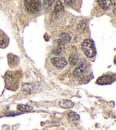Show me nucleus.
<instances>
[{
  "label": "nucleus",
  "instance_id": "obj_4",
  "mask_svg": "<svg viewBox=\"0 0 116 130\" xmlns=\"http://www.w3.org/2000/svg\"><path fill=\"white\" fill-rule=\"evenodd\" d=\"M51 62H52V63L53 66L59 69H64L68 64L65 58L62 57L52 58L51 59Z\"/></svg>",
  "mask_w": 116,
  "mask_h": 130
},
{
  "label": "nucleus",
  "instance_id": "obj_3",
  "mask_svg": "<svg viewBox=\"0 0 116 130\" xmlns=\"http://www.w3.org/2000/svg\"><path fill=\"white\" fill-rule=\"evenodd\" d=\"M6 85L9 87H14L19 81V75L17 72H7L5 76Z\"/></svg>",
  "mask_w": 116,
  "mask_h": 130
},
{
  "label": "nucleus",
  "instance_id": "obj_16",
  "mask_svg": "<svg viewBox=\"0 0 116 130\" xmlns=\"http://www.w3.org/2000/svg\"><path fill=\"white\" fill-rule=\"evenodd\" d=\"M65 4L69 7H74L78 4L79 0H64Z\"/></svg>",
  "mask_w": 116,
  "mask_h": 130
},
{
  "label": "nucleus",
  "instance_id": "obj_17",
  "mask_svg": "<svg viewBox=\"0 0 116 130\" xmlns=\"http://www.w3.org/2000/svg\"><path fill=\"white\" fill-rule=\"evenodd\" d=\"M60 38L63 42H69L70 40V37L68 33L64 32V33L60 35Z\"/></svg>",
  "mask_w": 116,
  "mask_h": 130
},
{
  "label": "nucleus",
  "instance_id": "obj_11",
  "mask_svg": "<svg viewBox=\"0 0 116 130\" xmlns=\"http://www.w3.org/2000/svg\"><path fill=\"white\" fill-rule=\"evenodd\" d=\"M54 2V0H43V6L45 12H49Z\"/></svg>",
  "mask_w": 116,
  "mask_h": 130
},
{
  "label": "nucleus",
  "instance_id": "obj_8",
  "mask_svg": "<svg viewBox=\"0 0 116 130\" xmlns=\"http://www.w3.org/2000/svg\"><path fill=\"white\" fill-rule=\"evenodd\" d=\"M9 43V38L4 32L0 30V47L4 48Z\"/></svg>",
  "mask_w": 116,
  "mask_h": 130
},
{
  "label": "nucleus",
  "instance_id": "obj_2",
  "mask_svg": "<svg viewBox=\"0 0 116 130\" xmlns=\"http://www.w3.org/2000/svg\"><path fill=\"white\" fill-rule=\"evenodd\" d=\"M82 48L88 58H93L96 55L94 43L91 39H85L82 44Z\"/></svg>",
  "mask_w": 116,
  "mask_h": 130
},
{
  "label": "nucleus",
  "instance_id": "obj_18",
  "mask_svg": "<svg viewBox=\"0 0 116 130\" xmlns=\"http://www.w3.org/2000/svg\"><path fill=\"white\" fill-rule=\"evenodd\" d=\"M62 47L60 46H59L57 48H55V49L52 51L53 54L57 55H60L62 53Z\"/></svg>",
  "mask_w": 116,
  "mask_h": 130
},
{
  "label": "nucleus",
  "instance_id": "obj_10",
  "mask_svg": "<svg viewBox=\"0 0 116 130\" xmlns=\"http://www.w3.org/2000/svg\"><path fill=\"white\" fill-rule=\"evenodd\" d=\"M64 11V7L62 2L60 0H57L54 5V13L59 14L63 13Z\"/></svg>",
  "mask_w": 116,
  "mask_h": 130
},
{
  "label": "nucleus",
  "instance_id": "obj_13",
  "mask_svg": "<svg viewBox=\"0 0 116 130\" xmlns=\"http://www.w3.org/2000/svg\"><path fill=\"white\" fill-rule=\"evenodd\" d=\"M78 57L76 54H71L70 55L69 58V63L71 66H75L78 63Z\"/></svg>",
  "mask_w": 116,
  "mask_h": 130
},
{
  "label": "nucleus",
  "instance_id": "obj_14",
  "mask_svg": "<svg viewBox=\"0 0 116 130\" xmlns=\"http://www.w3.org/2000/svg\"><path fill=\"white\" fill-rule=\"evenodd\" d=\"M17 109L18 111H21V112H27L32 110V107L31 106L28 105H23V104H19L17 106Z\"/></svg>",
  "mask_w": 116,
  "mask_h": 130
},
{
  "label": "nucleus",
  "instance_id": "obj_7",
  "mask_svg": "<svg viewBox=\"0 0 116 130\" xmlns=\"http://www.w3.org/2000/svg\"><path fill=\"white\" fill-rule=\"evenodd\" d=\"M8 60L9 66L11 68L16 67L19 63V58L17 56L13 54H9L8 55Z\"/></svg>",
  "mask_w": 116,
  "mask_h": 130
},
{
  "label": "nucleus",
  "instance_id": "obj_12",
  "mask_svg": "<svg viewBox=\"0 0 116 130\" xmlns=\"http://www.w3.org/2000/svg\"><path fill=\"white\" fill-rule=\"evenodd\" d=\"M101 8L103 10H107L110 7V0H97Z\"/></svg>",
  "mask_w": 116,
  "mask_h": 130
},
{
  "label": "nucleus",
  "instance_id": "obj_15",
  "mask_svg": "<svg viewBox=\"0 0 116 130\" xmlns=\"http://www.w3.org/2000/svg\"><path fill=\"white\" fill-rule=\"evenodd\" d=\"M68 120L71 122L77 121L79 119V115L74 112H70L68 113Z\"/></svg>",
  "mask_w": 116,
  "mask_h": 130
},
{
  "label": "nucleus",
  "instance_id": "obj_1",
  "mask_svg": "<svg viewBox=\"0 0 116 130\" xmlns=\"http://www.w3.org/2000/svg\"><path fill=\"white\" fill-rule=\"evenodd\" d=\"M24 6L29 13L36 14L41 9V0H24Z\"/></svg>",
  "mask_w": 116,
  "mask_h": 130
},
{
  "label": "nucleus",
  "instance_id": "obj_9",
  "mask_svg": "<svg viewBox=\"0 0 116 130\" xmlns=\"http://www.w3.org/2000/svg\"><path fill=\"white\" fill-rule=\"evenodd\" d=\"M74 104L71 101H68V100H62L59 102V106L61 107L65 108V109H68L71 108L74 106Z\"/></svg>",
  "mask_w": 116,
  "mask_h": 130
},
{
  "label": "nucleus",
  "instance_id": "obj_6",
  "mask_svg": "<svg viewBox=\"0 0 116 130\" xmlns=\"http://www.w3.org/2000/svg\"><path fill=\"white\" fill-rule=\"evenodd\" d=\"M115 80V75H106L101 76L99 79H97V82L100 84H106L110 83Z\"/></svg>",
  "mask_w": 116,
  "mask_h": 130
},
{
  "label": "nucleus",
  "instance_id": "obj_5",
  "mask_svg": "<svg viewBox=\"0 0 116 130\" xmlns=\"http://www.w3.org/2000/svg\"><path fill=\"white\" fill-rule=\"evenodd\" d=\"M87 68V63L85 61H82L76 67L74 71V75L75 77H80Z\"/></svg>",
  "mask_w": 116,
  "mask_h": 130
},
{
  "label": "nucleus",
  "instance_id": "obj_20",
  "mask_svg": "<svg viewBox=\"0 0 116 130\" xmlns=\"http://www.w3.org/2000/svg\"><path fill=\"white\" fill-rule=\"evenodd\" d=\"M111 2H112V3L113 4V5L115 6V0H111Z\"/></svg>",
  "mask_w": 116,
  "mask_h": 130
},
{
  "label": "nucleus",
  "instance_id": "obj_19",
  "mask_svg": "<svg viewBox=\"0 0 116 130\" xmlns=\"http://www.w3.org/2000/svg\"><path fill=\"white\" fill-rule=\"evenodd\" d=\"M84 26H85V25L84 23H80V24H79V26L78 27L79 31H82V30H83V29H84V28L85 27Z\"/></svg>",
  "mask_w": 116,
  "mask_h": 130
}]
</instances>
